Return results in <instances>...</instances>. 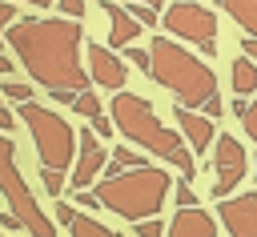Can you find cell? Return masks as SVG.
Here are the masks:
<instances>
[{"label":"cell","mask_w":257,"mask_h":237,"mask_svg":"<svg viewBox=\"0 0 257 237\" xmlns=\"http://www.w3.org/2000/svg\"><path fill=\"white\" fill-rule=\"evenodd\" d=\"M8 44L20 56V64L28 68V76L36 84H44L52 92L56 104L72 108V96L80 88H92V76L80 60V20L60 16V20H36V16H16L8 28Z\"/></svg>","instance_id":"cell-1"},{"label":"cell","mask_w":257,"mask_h":237,"mask_svg":"<svg viewBox=\"0 0 257 237\" xmlns=\"http://www.w3.org/2000/svg\"><path fill=\"white\" fill-rule=\"evenodd\" d=\"M108 112H112V129H120L133 145L149 149V153L161 157L165 165H173V169H181L185 177H193V165H197V161H193V149L185 145V137H177L173 129L161 125V116L153 112V104H149L145 96L116 88Z\"/></svg>","instance_id":"cell-2"},{"label":"cell","mask_w":257,"mask_h":237,"mask_svg":"<svg viewBox=\"0 0 257 237\" xmlns=\"http://www.w3.org/2000/svg\"><path fill=\"white\" fill-rule=\"evenodd\" d=\"M173 193V177L157 165H133V169H120V173H108L92 197L96 205L120 213L124 221H141V217H157L165 209V197Z\"/></svg>","instance_id":"cell-3"},{"label":"cell","mask_w":257,"mask_h":237,"mask_svg":"<svg viewBox=\"0 0 257 237\" xmlns=\"http://www.w3.org/2000/svg\"><path fill=\"white\" fill-rule=\"evenodd\" d=\"M149 76L157 84H165L177 104H189V108H201L209 96H217V76L205 60H197L193 52H185L177 40H165L157 36L149 44Z\"/></svg>","instance_id":"cell-4"},{"label":"cell","mask_w":257,"mask_h":237,"mask_svg":"<svg viewBox=\"0 0 257 237\" xmlns=\"http://www.w3.org/2000/svg\"><path fill=\"white\" fill-rule=\"evenodd\" d=\"M16 116L28 125L32 141H36V157H40V165H48V169H68V165H72L76 133H72V125H68L64 116H56L52 108L36 104L32 96H28V100H20Z\"/></svg>","instance_id":"cell-5"},{"label":"cell","mask_w":257,"mask_h":237,"mask_svg":"<svg viewBox=\"0 0 257 237\" xmlns=\"http://www.w3.org/2000/svg\"><path fill=\"white\" fill-rule=\"evenodd\" d=\"M0 193H4V205L16 213L20 229L40 233V237L56 233V221H52L48 213H40V205H36V197H32V189H28V181H24L20 169H16V145L8 141V133H0Z\"/></svg>","instance_id":"cell-6"},{"label":"cell","mask_w":257,"mask_h":237,"mask_svg":"<svg viewBox=\"0 0 257 237\" xmlns=\"http://www.w3.org/2000/svg\"><path fill=\"white\" fill-rule=\"evenodd\" d=\"M165 28L173 36H181V40L201 44V40H213L217 36V16L205 4H197V0H177V4L165 8Z\"/></svg>","instance_id":"cell-7"},{"label":"cell","mask_w":257,"mask_h":237,"mask_svg":"<svg viewBox=\"0 0 257 237\" xmlns=\"http://www.w3.org/2000/svg\"><path fill=\"white\" fill-rule=\"evenodd\" d=\"M213 161H217V185H213V197L221 201V197H229L241 181H245V149H241V141L237 137H213Z\"/></svg>","instance_id":"cell-8"},{"label":"cell","mask_w":257,"mask_h":237,"mask_svg":"<svg viewBox=\"0 0 257 237\" xmlns=\"http://www.w3.org/2000/svg\"><path fill=\"white\" fill-rule=\"evenodd\" d=\"M76 161H72V189H88L96 177H100V169H104V161H108V153L100 149V137L88 129V133H80L76 137V153H72Z\"/></svg>","instance_id":"cell-9"},{"label":"cell","mask_w":257,"mask_h":237,"mask_svg":"<svg viewBox=\"0 0 257 237\" xmlns=\"http://www.w3.org/2000/svg\"><path fill=\"white\" fill-rule=\"evenodd\" d=\"M221 229L237 233V237H257V193H241V197H221Z\"/></svg>","instance_id":"cell-10"},{"label":"cell","mask_w":257,"mask_h":237,"mask_svg":"<svg viewBox=\"0 0 257 237\" xmlns=\"http://www.w3.org/2000/svg\"><path fill=\"white\" fill-rule=\"evenodd\" d=\"M88 76H92V84L112 88V92L128 84V68H124V60H120L112 48H104L100 40L88 44Z\"/></svg>","instance_id":"cell-11"},{"label":"cell","mask_w":257,"mask_h":237,"mask_svg":"<svg viewBox=\"0 0 257 237\" xmlns=\"http://www.w3.org/2000/svg\"><path fill=\"white\" fill-rule=\"evenodd\" d=\"M173 116H177V125H181V133H185V145L201 157V153H209V145H213V116H205L201 108H189V104H177L173 108Z\"/></svg>","instance_id":"cell-12"},{"label":"cell","mask_w":257,"mask_h":237,"mask_svg":"<svg viewBox=\"0 0 257 237\" xmlns=\"http://www.w3.org/2000/svg\"><path fill=\"white\" fill-rule=\"evenodd\" d=\"M169 233L173 237H213V233H221V225L201 205H181L173 213V221H169Z\"/></svg>","instance_id":"cell-13"},{"label":"cell","mask_w":257,"mask_h":237,"mask_svg":"<svg viewBox=\"0 0 257 237\" xmlns=\"http://www.w3.org/2000/svg\"><path fill=\"white\" fill-rule=\"evenodd\" d=\"M104 16H108V48H124V44H137V36H141V24H137V16L128 12V8H120V4H104Z\"/></svg>","instance_id":"cell-14"},{"label":"cell","mask_w":257,"mask_h":237,"mask_svg":"<svg viewBox=\"0 0 257 237\" xmlns=\"http://www.w3.org/2000/svg\"><path fill=\"white\" fill-rule=\"evenodd\" d=\"M249 36H257V0H217Z\"/></svg>","instance_id":"cell-15"},{"label":"cell","mask_w":257,"mask_h":237,"mask_svg":"<svg viewBox=\"0 0 257 237\" xmlns=\"http://www.w3.org/2000/svg\"><path fill=\"white\" fill-rule=\"evenodd\" d=\"M233 92H237V96H249V92H257V64H253L249 56L233 60Z\"/></svg>","instance_id":"cell-16"},{"label":"cell","mask_w":257,"mask_h":237,"mask_svg":"<svg viewBox=\"0 0 257 237\" xmlns=\"http://www.w3.org/2000/svg\"><path fill=\"white\" fill-rule=\"evenodd\" d=\"M64 233H72V237H108V225H100V221H92V217L72 209L68 221H64Z\"/></svg>","instance_id":"cell-17"},{"label":"cell","mask_w":257,"mask_h":237,"mask_svg":"<svg viewBox=\"0 0 257 237\" xmlns=\"http://www.w3.org/2000/svg\"><path fill=\"white\" fill-rule=\"evenodd\" d=\"M133 165H145V157L133 153V149H112V161H104V177L120 173V169H133Z\"/></svg>","instance_id":"cell-18"},{"label":"cell","mask_w":257,"mask_h":237,"mask_svg":"<svg viewBox=\"0 0 257 237\" xmlns=\"http://www.w3.org/2000/svg\"><path fill=\"white\" fill-rule=\"evenodd\" d=\"M72 108H76L80 116H96V112H100V100H96L92 88H80V92L72 96Z\"/></svg>","instance_id":"cell-19"},{"label":"cell","mask_w":257,"mask_h":237,"mask_svg":"<svg viewBox=\"0 0 257 237\" xmlns=\"http://www.w3.org/2000/svg\"><path fill=\"white\" fill-rule=\"evenodd\" d=\"M40 181H44V189H48L52 197H60V193H64V169H48V165H44Z\"/></svg>","instance_id":"cell-20"},{"label":"cell","mask_w":257,"mask_h":237,"mask_svg":"<svg viewBox=\"0 0 257 237\" xmlns=\"http://www.w3.org/2000/svg\"><path fill=\"white\" fill-rule=\"evenodd\" d=\"M128 12L137 16V24H141V28H153V24H157V8H153V4H137V0H133V8H128Z\"/></svg>","instance_id":"cell-21"},{"label":"cell","mask_w":257,"mask_h":237,"mask_svg":"<svg viewBox=\"0 0 257 237\" xmlns=\"http://www.w3.org/2000/svg\"><path fill=\"white\" fill-rule=\"evenodd\" d=\"M133 229H137L141 237H157V233H165V221H157V217H141V221H133Z\"/></svg>","instance_id":"cell-22"},{"label":"cell","mask_w":257,"mask_h":237,"mask_svg":"<svg viewBox=\"0 0 257 237\" xmlns=\"http://www.w3.org/2000/svg\"><path fill=\"white\" fill-rule=\"evenodd\" d=\"M241 125H245L249 141L257 145V100H253V104H245V112H241Z\"/></svg>","instance_id":"cell-23"},{"label":"cell","mask_w":257,"mask_h":237,"mask_svg":"<svg viewBox=\"0 0 257 237\" xmlns=\"http://www.w3.org/2000/svg\"><path fill=\"white\" fill-rule=\"evenodd\" d=\"M4 96L20 104V100H28V96H32V84H16V80H12V84H4Z\"/></svg>","instance_id":"cell-24"},{"label":"cell","mask_w":257,"mask_h":237,"mask_svg":"<svg viewBox=\"0 0 257 237\" xmlns=\"http://www.w3.org/2000/svg\"><path fill=\"white\" fill-rule=\"evenodd\" d=\"M177 205H201V201H197V193H193V185H189V177H185V181H177Z\"/></svg>","instance_id":"cell-25"},{"label":"cell","mask_w":257,"mask_h":237,"mask_svg":"<svg viewBox=\"0 0 257 237\" xmlns=\"http://www.w3.org/2000/svg\"><path fill=\"white\" fill-rule=\"evenodd\" d=\"M88 121H92V133H96V137H112V121H108L104 112H96V116H88Z\"/></svg>","instance_id":"cell-26"},{"label":"cell","mask_w":257,"mask_h":237,"mask_svg":"<svg viewBox=\"0 0 257 237\" xmlns=\"http://www.w3.org/2000/svg\"><path fill=\"white\" fill-rule=\"evenodd\" d=\"M56 4H60V12H64V16H72V20H80V16H84V0H56Z\"/></svg>","instance_id":"cell-27"},{"label":"cell","mask_w":257,"mask_h":237,"mask_svg":"<svg viewBox=\"0 0 257 237\" xmlns=\"http://www.w3.org/2000/svg\"><path fill=\"white\" fill-rule=\"evenodd\" d=\"M12 20H16V8H12V0H0V32H4Z\"/></svg>","instance_id":"cell-28"},{"label":"cell","mask_w":257,"mask_h":237,"mask_svg":"<svg viewBox=\"0 0 257 237\" xmlns=\"http://www.w3.org/2000/svg\"><path fill=\"white\" fill-rule=\"evenodd\" d=\"M124 48H128V60H133V64L149 68V52H141V48H133V44H124Z\"/></svg>","instance_id":"cell-29"},{"label":"cell","mask_w":257,"mask_h":237,"mask_svg":"<svg viewBox=\"0 0 257 237\" xmlns=\"http://www.w3.org/2000/svg\"><path fill=\"white\" fill-rule=\"evenodd\" d=\"M0 229H8V233H16L20 229V221H16V213L8 209V213H0Z\"/></svg>","instance_id":"cell-30"},{"label":"cell","mask_w":257,"mask_h":237,"mask_svg":"<svg viewBox=\"0 0 257 237\" xmlns=\"http://www.w3.org/2000/svg\"><path fill=\"white\" fill-rule=\"evenodd\" d=\"M72 209H76V205H64V201L56 205V229H64V221H68V213H72Z\"/></svg>","instance_id":"cell-31"},{"label":"cell","mask_w":257,"mask_h":237,"mask_svg":"<svg viewBox=\"0 0 257 237\" xmlns=\"http://www.w3.org/2000/svg\"><path fill=\"white\" fill-rule=\"evenodd\" d=\"M241 52H245V56H249V60L257 64V36H245V44H241Z\"/></svg>","instance_id":"cell-32"},{"label":"cell","mask_w":257,"mask_h":237,"mask_svg":"<svg viewBox=\"0 0 257 237\" xmlns=\"http://www.w3.org/2000/svg\"><path fill=\"white\" fill-rule=\"evenodd\" d=\"M12 125H16V116H12V112H8V108H4V104H0V133H8V129H12Z\"/></svg>","instance_id":"cell-33"},{"label":"cell","mask_w":257,"mask_h":237,"mask_svg":"<svg viewBox=\"0 0 257 237\" xmlns=\"http://www.w3.org/2000/svg\"><path fill=\"white\" fill-rule=\"evenodd\" d=\"M8 72H12V60H8L4 52H0V76H8Z\"/></svg>","instance_id":"cell-34"},{"label":"cell","mask_w":257,"mask_h":237,"mask_svg":"<svg viewBox=\"0 0 257 237\" xmlns=\"http://www.w3.org/2000/svg\"><path fill=\"white\" fill-rule=\"evenodd\" d=\"M24 4H32V8H52L56 0H24Z\"/></svg>","instance_id":"cell-35"},{"label":"cell","mask_w":257,"mask_h":237,"mask_svg":"<svg viewBox=\"0 0 257 237\" xmlns=\"http://www.w3.org/2000/svg\"><path fill=\"white\" fill-rule=\"evenodd\" d=\"M137 4H153V8H161V4H165V0H137Z\"/></svg>","instance_id":"cell-36"},{"label":"cell","mask_w":257,"mask_h":237,"mask_svg":"<svg viewBox=\"0 0 257 237\" xmlns=\"http://www.w3.org/2000/svg\"><path fill=\"white\" fill-rule=\"evenodd\" d=\"M0 44H4V32H0Z\"/></svg>","instance_id":"cell-37"},{"label":"cell","mask_w":257,"mask_h":237,"mask_svg":"<svg viewBox=\"0 0 257 237\" xmlns=\"http://www.w3.org/2000/svg\"><path fill=\"white\" fill-rule=\"evenodd\" d=\"M253 169H257V165H253Z\"/></svg>","instance_id":"cell-38"}]
</instances>
